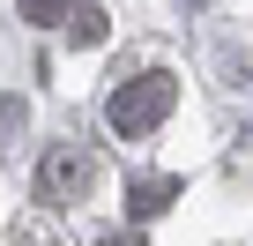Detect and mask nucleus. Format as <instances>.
Masks as SVG:
<instances>
[{"instance_id": "f257e3e1", "label": "nucleus", "mask_w": 253, "mask_h": 246, "mask_svg": "<svg viewBox=\"0 0 253 246\" xmlns=\"http://www.w3.org/2000/svg\"><path fill=\"white\" fill-rule=\"evenodd\" d=\"M171 97H179V90H171V75H142V82H126L104 112H112V127H119V135H149L157 119L171 112Z\"/></svg>"}, {"instance_id": "f03ea898", "label": "nucleus", "mask_w": 253, "mask_h": 246, "mask_svg": "<svg viewBox=\"0 0 253 246\" xmlns=\"http://www.w3.org/2000/svg\"><path fill=\"white\" fill-rule=\"evenodd\" d=\"M45 179H52V187H82V179H89V164H82V157H52V164H45Z\"/></svg>"}, {"instance_id": "7ed1b4c3", "label": "nucleus", "mask_w": 253, "mask_h": 246, "mask_svg": "<svg viewBox=\"0 0 253 246\" xmlns=\"http://www.w3.org/2000/svg\"><path fill=\"white\" fill-rule=\"evenodd\" d=\"M75 38H82V45H97V38H104V15H97V8H82V15H75Z\"/></svg>"}, {"instance_id": "20e7f679", "label": "nucleus", "mask_w": 253, "mask_h": 246, "mask_svg": "<svg viewBox=\"0 0 253 246\" xmlns=\"http://www.w3.org/2000/svg\"><path fill=\"white\" fill-rule=\"evenodd\" d=\"M52 8H60V0H23V15H30V23H45Z\"/></svg>"}, {"instance_id": "39448f33", "label": "nucleus", "mask_w": 253, "mask_h": 246, "mask_svg": "<svg viewBox=\"0 0 253 246\" xmlns=\"http://www.w3.org/2000/svg\"><path fill=\"white\" fill-rule=\"evenodd\" d=\"M112 246H134V239H112Z\"/></svg>"}]
</instances>
